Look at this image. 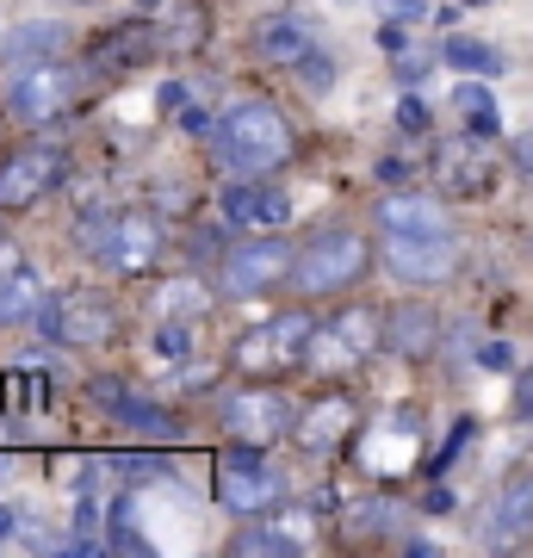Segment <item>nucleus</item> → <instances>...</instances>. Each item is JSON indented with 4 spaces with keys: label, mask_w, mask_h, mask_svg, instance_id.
Returning <instances> with one entry per match:
<instances>
[{
    "label": "nucleus",
    "mask_w": 533,
    "mask_h": 558,
    "mask_svg": "<svg viewBox=\"0 0 533 558\" xmlns=\"http://www.w3.org/2000/svg\"><path fill=\"white\" fill-rule=\"evenodd\" d=\"M211 149L237 174H279L298 156V137L274 100H237L218 119V131H211Z\"/></svg>",
    "instance_id": "obj_1"
},
{
    "label": "nucleus",
    "mask_w": 533,
    "mask_h": 558,
    "mask_svg": "<svg viewBox=\"0 0 533 558\" xmlns=\"http://www.w3.org/2000/svg\"><path fill=\"white\" fill-rule=\"evenodd\" d=\"M75 248L94 255L112 274H149L161 248V218L156 211H119V205H87L75 218Z\"/></svg>",
    "instance_id": "obj_2"
},
{
    "label": "nucleus",
    "mask_w": 533,
    "mask_h": 558,
    "mask_svg": "<svg viewBox=\"0 0 533 558\" xmlns=\"http://www.w3.org/2000/svg\"><path fill=\"white\" fill-rule=\"evenodd\" d=\"M211 497L230 515H267V509L286 502V478L267 465V453H261L255 440H237L230 453L211 459Z\"/></svg>",
    "instance_id": "obj_3"
},
{
    "label": "nucleus",
    "mask_w": 533,
    "mask_h": 558,
    "mask_svg": "<svg viewBox=\"0 0 533 558\" xmlns=\"http://www.w3.org/2000/svg\"><path fill=\"white\" fill-rule=\"evenodd\" d=\"M292 267H298V248L279 230H261V236L237 242L230 255L218 260V292L223 299H261L274 286H292Z\"/></svg>",
    "instance_id": "obj_4"
},
{
    "label": "nucleus",
    "mask_w": 533,
    "mask_h": 558,
    "mask_svg": "<svg viewBox=\"0 0 533 558\" xmlns=\"http://www.w3.org/2000/svg\"><path fill=\"white\" fill-rule=\"evenodd\" d=\"M373 348H385V317L366 311V304H354L336 323H316L311 348H304V366H311L316 379H348Z\"/></svg>",
    "instance_id": "obj_5"
},
{
    "label": "nucleus",
    "mask_w": 533,
    "mask_h": 558,
    "mask_svg": "<svg viewBox=\"0 0 533 558\" xmlns=\"http://www.w3.org/2000/svg\"><path fill=\"white\" fill-rule=\"evenodd\" d=\"M366 260H373V248H366L360 230H323V236L298 255L292 286L311 292V299H336V292H348V286L366 279Z\"/></svg>",
    "instance_id": "obj_6"
},
{
    "label": "nucleus",
    "mask_w": 533,
    "mask_h": 558,
    "mask_svg": "<svg viewBox=\"0 0 533 558\" xmlns=\"http://www.w3.org/2000/svg\"><path fill=\"white\" fill-rule=\"evenodd\" d=\"M316 323L311 311H279V317L255 323V329H242L230 360H237L242 373H255V379H274V373H292L304 366V348H311Z\"/></svg>",
    "instance_id": "obj_7"
},
{
    "label": "nucleus",
    "mask_w": 533,
    "mask_h": 558,
    "mask_svg": "<svg viewBox=\"0 0 533 558\" xmlns=\"http://www.w3.org/2000/svg\"><path fill=\"white\" fill-rule=\"evenodd\" d=\"M75 87H81V69H69V62H57V57L20 62L13 81H7V112L25 119V124H57L62 106L75 100Z\"/></svg>",
    "instance_id": "obj_8"
},
{
    "label": "nucleus",
    "mask_w": 533,
    "mask_h": 558,
    "mask_svg": "<svg viewBox=\"0 0 533 558\" xmlns=\"http://www.w3.org/2000/svg\"><path fill=\"white\" fill-rule=\"evenodd\" d=\"M218 422L237 440L267 447V440H279V435H292L298 428V410H292V398H286L279 385H237V391L218 403Z\"/></svg>",
    "instance_id": "obj_9"
},
{
    "label": "nucleus",
    "mask_w": 533,
    "mask_h": 558,
    "mask_svg": "<svg viewBox=\"0 0 533 558\" xmlns=\"http://www.w3.org/2000/svg\"><path fill=\"white\" fill-rule=\"evenodd\" d=\"M69 174V149L62 143H25L20 156H0V211H25L38 205L50 186Z\"/></svg>",
    "instance_id": "obj_10"
},
{
    "label": "nucleus",
    "mask_w": 533,
    "mask_h": 558,
    "mask_svg": "<svg viewBox=\"0 0 533 558\" xmlns=\"http://www.w3.org/2000/svg\"><path fill=\"white\" fill-rule=\"evenodd\" d=\"M385 267L403 286H447L459 274V236H385Z\"/></svg>",
    "instance_id": "obj_11"
},
{
    "label": "nucleus",
    "mask_w": 533,
    "mask_h": 558,
    "mask_svg": "<svg viewBox=\"0 0 533 558\" xmlns=\"http://www.w3.org/2000/svg\"><path fill=\"white\" fill-rule=\"evenodd\" d=\"M435 180H440V193H453V199H484L496 186V168L490 156H484V137H447L435 143Z\"/></svg>",
    "instance_id": "obj_12"
},
{
    "label": "nucleus",
    "mask_w": 533,
    "mask_h": 558,
    "mask_svg": "<svg viewBox=\"0 0 533 558\" xmlns=\"http://www.w3.org/2000/svg\"><path fill=\"white\" fill-rule=\"evenodd\" d=\"M373 223L385 236H453V218L435 193H415V186H391L373 205Z\"/></svg>",
    "instance_id": "obj_13"
},
{
    "label": "nucleus",
    "mask_w": 533,
    "mask_h": 558,
    "mask_svg": "<svg viewBox=\"0 0 533 558\" xmlns=\"http://www.w3.org/2000/svg\"><path fill=\"white\" fill-rule=\"evenodd\" d=\"M218 211H223L230 230H286L292 199H286L279 186H267V180H230L218 193Z\"/></svg>",
    "instance_id": "obj_14"
},
{
    "label": "nucleus",
    "mask_w": 533,
    "mask_h": 558,
    "mask_svg": "<svg viewBox=\"0 0 533 558\" xmlns=\"http://www.w3.org/2000/svg\"><path fill=\"white\" fill-rule=\"evenodd\" d=\"M87 391H94V403H99V410H106L112 422H119V428H137L143 440H174V435H180L174 416H168L161 403L137 398V391H131V385H119L112 373H99V379L87 385Z\"/></svg>",
    "instance_id": "obj_15"
},
{
    "label": "nucleus",
    "mask_w": 533,
    "mask_h": 558,
    "mask_svg": "<svg viewBox=\"0 0 533 558\" xmlns=\"http://www.w3.org/2000/svg\"><path fill=\"white\" fill-rule=\"evenodd\" d=\"M161 50H168V38H161V25L149 20H131V25H112L106 38L87 50V75H112V69H137V62H156Z\"/></svg>",
    "instance_id": "obj_16"
},
{
    "label": "nucleus",
    "mask_w": 533,
    "mask_h": 558,
    "mask_svg": "<svg viewBox=\"0 0 533 558\" xmlns=\"http://www.w3.org/2000/svg\"><path fill=\"white\" fill-rule=\"evenodd\" d=\"M435 341H440L435 304L403 299V304H391V311H385V354H397V360H428V354H435Z\"/></svg>",
    "instance_id": "obj_17"
},
{
    "label": "nucleus",
    "mask_w": 533,
    "mask_h": 558,
    "mask_svg": "<svg viewBox=\"0 0 533 558\" xmlns=\"http://www.w3.org/2000/svg\"><path fill=\"white\" fill-rule=\"evenodd\" d=\"M119 336V304L106 292H62V348H99Z\"/></svg>",
    "instance_id": "obj_18"
},
{
    "label": "nucleus",
    "mask_w": 533,
    "mask_h": 558,
    "mask_svg": "<svg viewBox=\"0 0 533 558\" xmlns=\"http://www.w3.org/2000/svg\"><path fill=\"white\" fill-rule=\"evenodd\" d=\"M354 428H366V422H360V403L348 398L341 385H329V391H323V398L311 403V416H304L298 440H304L311 453H336V447H341L348 435H354Z\"/></svg>",
    "instance_id": "obj_19"
},
{
    "label": "nucleus",
    "mask_w": 533,
    "mask_h": 558,
    "mask_svg": "<svg viewBox=\"0 0 533 558\" xmlns=\"http://www.w3.org/2000/svg\"><path fill=\"white\" fill-rule=\"evenodd\" d=\"M484 546H514V539L533 534V478H509L502 490L490 497L484 521H477Z\"/></svg>",
    "instance_id": "obj_20"
},
{
    "label": "nucleus",
    "mask_w": 533,
    "mask_h": 558,
    "mask_svg": "<svg viewBox=\"0 0 533 558\" xmlns=\"http://www.w3.org/2000/svg\"><path fill=\"white\" fill-rule=\"evenodd\" d=\"M316 50V25L304 20V13H267V20L255 25V57L261 62H304Z\"/></svg>",
    "instance_id": "obj_21"
},
{
    "label": "nucleus",
    "mask_w": 533,
    "mask_h": 558,
    "mask_svg": "<svg viewBox=\"0 0 533 558\" xmlns=\"http://www.w3.org/2000/svg\"><path fill=\"white\" fill-rule=\"evenodd\" d=\"M38 304H44L38 274H32L25 260H13V267L0 274V329H20V323H32V317H38Z\"/></svg>",
    "instance_id": "obj_22"
},
{
    "label": "nucleus",
    "mask_w": 533,
    "mask_h": 558,
    "mask_svg": "<svg viewBox=\"0 0 533 558\" xmlns=\"http://www.w3.org/2000/svg\"><path fill=\"white\" fill-rule=\"evenodd\" d=\"M397 527H410V502L391 497V490H378V497L348 509V534H360V539H391Z\"/></svg>",
    "instance_id": "obj_23"
},
{
    "label": "nucleus",
    "mask_w": 533,
    "mask_h": 558,
    "mask_svg": "<svg viewBox=\"0 0 533 558\" xmlns=\"http://www.w3.org/2000/svg\"><path fill=\"white\" fill-rule=\"evenodd\" d=\"M453 106H459V119H465V131H472V137L490 143L496 131H502V112H496V100H490V87H484V75L459 81V87H453Z\"/></svg>",
    "instance_id": "obj_24"
},
{
    "label": "nucleus",
    "mask_w": 533,
    "mask_h": 558,
    "mask_svg": "<svg viewBox=\"0 0 533 558\" xmlns=\"http://www.w3.org/2000/svg\"><path fill=\"white\" fill-rule=\"evenodd\" d=\"M205 0H168V20H161V38L174 57H193L198 44H205Z\"/></svg>",
    "instance_id": "obj_25"
},
{
    "label": "nucleus",
    "mask_w": 533,
    "mask_h": 558,
    "mask_svg": "<svg viewBox=\"0 0 533 558\" xmlns=\"http://www.w3.org/2000/svg\"><path fill=\"white\" fill-rule=\"evenodd\" d=\"M62 38H69V32H62V25H50V20H32V25H20V32H13V38L0 44V62H13V69H20V62L57 57V50H62Z\"/></svg>",
    "instance_id": "obj_26"
},
{
    "label": "nucleus",
    "mask_w": 533,
    "mask_h": 558,
    "mask_svg": "<svg viewBox=\"0 0 533 558\" xmlns=\"http://www.w3.org/2000/svg\"><path fill=\"white\" fill-rule=\"evenodd\" d=\"M440 57L453 62L459 75H502V69H509V57H502V50H496V44H477V38H465V32H453V38L440 44Z\"/></svg>",
    "instance_id": "obj_27"
},
{
    "label": "nucleus",
    "mask_w": 533,
    "mask_h": 558,
    "mask_svg": "<svg viewBox=\"0 0 533 558\" xmlns=\"http://www.w3.org/2000/svg\"><path fill=\"white\" fill-rule=\"evenodd\" d=\"M0 391H7V410H13V416H25L32 403H50V373L13 366V373H0Z\"/></svg>",
    "instance_id": "obj_28"
},
{
    "label": "nucleus",
    "mask_w": 533,
    "mask_h": 558,
    "mask_svg": "<svg viewBox=\"0 0 533 558\" xmlns=\"http://www.w3.org/2000/svg\"><path fill=\"white\" fill-rule=\"evenodd\" d=\"M106 539H112V553H131V558L149 553V539L137 534V509H131V497H119L112 509H106Z\"/></svg>",
    "instance_id": "obj_29"
},
{
    "label": "nucleus",
    "mask_w": 533,
    "mask_h": 558,
    "mask_svg": "<svg viewBox=\"0 0 533 558\" xmlns=\"http://www.w3.org/2000/svg\"><path fill=\"white\" fill-rule=\"evenodd\" d=\"M106 472L124 484H156V478H168V453H131V447H119V453L106 459Z\"/></svg>",
    "instance_id": "obj_30"
},
{
    "label": "nucleus",
    "mask_w": 533,
    "mask_h": 558,
    "mask_svg": "<svg viewBox=\"0 0 533 558\" xmlns=\"http://www.w3.org/2000/svg\"><path fill=\"white\" fill-rule=\"evenodd\" d=\"M230 553L237 558H255V553H274V558H292V553H304L292 534H279V527H249V534H237L230 539Z\"/></svg>",
    "instance_id": "obj_31"
},
{
    "label": "nucleus",
    "mask_w": 533,
    "mask_h": 558,
    "mask_svg": "<svg viewBox=\"0 0 533 558\" xmlns=\"http://www.w3.org/2000/svg\"><path fill=\"white\" fill-rule=\"evenodd\" d=\"M472 440H477V416H459V422H453V435H447V447L428 459V478H440V472H447V465H453V459L472 447Z\"/></svg>",
    "instance_id": "obj_32"
},
{
    "label": "nucleus",
    "mask_w": 533,
    "mask_h": 558,
    "mask_svg": "<svg viewBox=\"0 0 533 558\" xmlns=\"http://www.w3.org/2000/svg\"><path fill=\"white\" fill-rule=\"evenodd\" d=\"M149 341H156L161 360H186V348H193V329H186L180 317H161V329H156Z\"/></svg>",
    "instance_id": "obj_33"
},
{
    "label": "nucleus",
    "mask_w": 533,
    "mask_h": 558,
    "mask_svg": "<svg viewBox=\"0 0 533 558\" xmlns=\"http://www.w3.org/2000/svg\"><path fill=\"white\" fill-rule=\"evenodd\" d=\"M211 292L205 286H156V311H205Z\"/></svg>",
    "instance_id": "obj_34"
},
{
    "label": "nucleus",
    "mask_w": 533,
    "mask_h": 558,
    "mask_svg": "<svg viewBox=\"0 0 533 558\" xmlns=\"http://www.w3.org/2000/svg\"><path fill=\"white\" fill-rule=\"evenodd\" d=\"M298 75H304V87H311V94H329V87H336V57L311 50V57L298 62Z\"/></svg>",
    "instance_id": "obj_35"
},
{
    "label": "nucleus",
    "mask_w": 533,
    "mask_h": 558,
    "mask_svg": "<svg viewBox=\"0 0 533 558\" xmlns=\"http://www.w3.org/2000/svg\"><path fill=\"white\" fill-rule=\"evenodd\" d=\"M428 106L415 100V94H403V100H397V131H403V137H428Z\"/></svg>",
    "instance_id": "obj_36"
},
{
    "label": "nucleus",
    "mask_w": 533,
    "mask_h": 558,
    "mask_svg": "<svg viewBox=\"0 0 533 558\" xmlns=\"http://www.w3.org/2000/svg\"><path fill=\"white\" fill-rule=\"evenodd\" d=\"M509 416L514 422H533V366L514 373V391H509Z\"/></svg>",
    "instance_id": "obj_37"
},
{
    "label": "nucleus",
    "mask_w": 533,
    "mask_h": 558,
    "mask_svg": "<svg viewBox=\"0 0 533 558\" xmlns=\"http://www.w3.org/2000/svg\"><path fill=\"white\" fill-rule=\"evenodd\" d=\"M32 323H38V336L50 341V348H62V292H57V299H44Z\"/></svg>",
    "instance_id": "obj_38"
},
{
    "label": "nucleus",
    "mask_w": 533,
    "mask_h": 558,
    "mask_svg": "<svg viewBox=\"0 0 533 558\" xmlns=\"http://www.w3.org/2000/svg\"><path fill=\"white\" fill-rule=\"evenodd\" d=\"M477 366H484V373H514V348L509 341H484V348H477Z\"/></svg>",
    "instance_id": "obj_39"
},
{
    "label": "nucleus",
    "mask_w": 533,
    "mask_h": 558,
    "mask_svg": "<svg viewBox=\"0 0 533 558\" xmlns=\"http://www.w3.org/2000/svg\"><path fill=\"white\" fill-rule=\"evenodd\" d=\"M174 124L186 131V137H211V112H205V106H180Z\"/></svg>",
    "instance_id": "obj_40"
},
{
    "label": "nucleus",
    "mask_w": 533,
    "mask_h": 558,
    "mask_svg": "<svg viewBox=\"0 0 533 558\" xmlns=\"http://www.w3.org/2000/svg\"><path fill=\"white\" fill-rule=\"evenodd\" d=\"M378 7H385L391 20H403V25H415V20H435V13H428V0H378Z\"/></svg>",
    "instance_id": "obj_41"
},
{
    "label": "nucleus",
    "mask_w": 533,
    "mask_h": 558,
    "mask_svg": "<svg viewBox=\"0 0 533 558\" xmlns=\"http://www.w3.org/2000/svg\"><path fill=\"white\" fill-rule=\"evenodd\" d=\"M428 69H435V57H410V50L397 57V81H403V87H415V81H428Z\"/></svg>",
    "instance_id": "obj_42"
},
{
    "label": "nucleus",
    "mask_w": 533,
    "mask_h": 558,
    "mask_svg": "<svg viewBox=\"0 0 533 558\" xmlns=\"http://www.w3.org/2000/svg\"><path fill=\"white\" fill-rule=\"evenodd\" d=\"M378 44H385L391 57H403V50H410V25H403V20H385V25H378Z\"/></svg>",
    "instance_id": "obj_43"
},
{
    "label": "nucleus",
    "mask_w": 533,
    "mask_h": 558,
    "mask_svg": "<svg viewBox=\"0 0 533 558\" xmlns=\"http://www.w3.org/2000/svg\"><path fill=\"white\" fill-rule=\"evenodd\" d=\"M422 515H453V490L447 484H428L422 490Z\"/></svg>",
    "instance_id": "obj_44"
},
{
    "label": "nucleus",
    "mask_w": 533,
    "mask_h": 558,
    "mask_svg": "<svg viewBox=\"0 0 533 558\" xmlns=\"http://www.w3.org/2000/svg\"><path fill=\"white\" fill-rule=\"evenodd\" d=\"M156 106L168 112V119H174L180 106H186V81H161V87H156Z\"/></svg>",
    "instance_id": "obj_45"
},
{
    "label": "nucleus",
    "mask_w": 533,
    "mask_h": 558,
    "mask_svg": "<svg viewBox=\"0 0 533 558\" xmlns=\"http://www.w3.org/2000/svg\"><path fill=\"white\" fill-rule=\"evenodd\" d=\"M378 180H385V186H403V180H410V161H403V156H385V161H378Z\"/></svg>",
    "instance_id": "obj_46"
},
{
    "label": "nucleus",
    "mask_w": 533,
    "mask_h": 558,
    "mask_svg": "<svg viewBox=\"0 0 533 558\" xmlns=\"http://www.w3.org/2000/svg\"><path fill=\"white\" fill-rule=\"evenodd\" d=\"M20 534V509H7V502H0V539H13Z\"/></svg>",
    "instance_id": "obj_47"
},
{
    "label": "nucleus",
    "mask_w": 533,
    "mask_h": 558,
    "mask_svg": "<svg viewBox=\"0 0 533 558\" xmlns=\"http://www.w3.org/2000/svg\"><path fill=\"white\" fill-rule=\"evenodd\" d=\"M514 161L533 174V131H521V143H514Z\"/></svg>",
    "instance_id": "obj_48"
},
{
    "label": "nucleus",
    "mask_w": 533,
    "mask_h": 558,
    "mask_svg": "<svg viewBox=\"0 0 533 558\" xmlns=\"http://www.w3.org/2000/svg\"><path fill=\"white\" fill-rule=\"evenodd\" d=\"M7 478H13V453H0V490H7Z\"/></svg>",
    "instance_id": "obj_49"
},
{
    "label": "nucleus",
    "mask_w": 533,
    "mask_h": 558,
    "mask_svg": "<svg viewBox=\"0 0 533 558\" xmlns=\"http://www.w3.org/2000/svg\"><path fill=\"white\" fill-rule=\"evenodd\" d=\"M137 7H143V13H156V7H161V0H137Z\"/></svg>",
    "instance_id": "obj_50"
},
{
    "label": "nucleus",
    "mask_w": 533,
    "mask_h": 558,
    "mask_svg": "<svg viewBox=\"0 0 533 558\" xmlns=\"http://www.w3.org/2000/svg\"><path fill=\"white\" fill-rule=\"evenodd\" d=\"M62 7H99V0H62Z\"/></svg>",
    "instance_id": "obj_51"
},
{
    "label": "nucleus",
    "mask_w": 533,
    "mask_h": 558,
    "mask_svg": "<svg viewBox=\"0 0 533 558\" xmlns=\"http://www.w3.org/2000/svg\"><path fill=\"white\" fill-rule=\"evenodd\" d=\"M465 7H484V0H465Z\"/></svg>",
    "instance_id": "obj_52"
},
{
    "label": "nucleus",
    "mask_w": 533,
    "mask_h": 558,
    "mask_svg": "<svg viewBox=\"0 0 533 558\" xmlns=\"http://www.w3.org/2000/svg\"><path fill=\"white\" fill-rule=\"evenodd\" d=\"M0 403H7V391H0Z\"/></svg>",
    "instance_id": "obj_53"
}]
</instances>
